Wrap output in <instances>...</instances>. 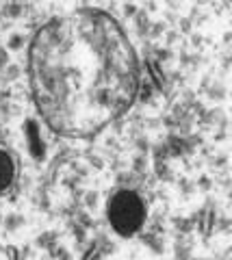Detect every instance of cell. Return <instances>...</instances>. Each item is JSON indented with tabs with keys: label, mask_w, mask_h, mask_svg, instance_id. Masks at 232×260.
I'll list each match as a JSON object with an SVG mask.
<instances>
[{
	"label": "cell",
	"mask_w": 232,
	"mask_h": 260,
	"mask_svg": "<svg viewBox=\"0 0 232 260\" xmlns=\"http://www.w3.org/2000/svg\"><path fill=\"white\" fill-rule=\"evenodd\" d=\"M11 180H13V160L9 154L0 152V193L7 191Z\"/></svg>",
	"instance_id": "obj_3"
},
{
	"label": "cell",
	"mask_w": 232,
	"mask_h": 260,
	"mask_svg": "<svg viewBox=\"0 0 232 260\" xmlns=\"http://www.w3.org/2000/svg\"><path fill=\"white\" fill-rule=\"evenodd\" d=\"M143 217H146V208H143L141 200L130 191H119L109 204V219L111 225L115 228L119 234H132L137 232Z\"/></svg>",
	"instance_id": "obj_2"
},
{
	"label": "cell",
	"mask_w": 232,
	"mask_h": 260,
	"mask_svg": "<svg viewBox=\"0 0 232 260\" xmlns=\"http://www.w3.org/2000/svg\"><path fill=\"white\" fill-rule=\"evenodd\" d=\"M33 91L54 130L89 137L130 107L139 85L132 46L109 15L81 9L37 32Z\"/></svg>",
	"instance_id": "obj_1"
}]
</instances>
